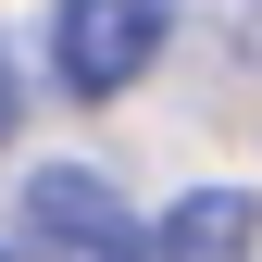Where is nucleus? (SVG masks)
<instances>
[{
	"label": "nucleus",
	"instance_id": "nucleus-1",
	"mask_svg": "<svg viewBox=\"0 0 262 262\" xmlns=\"http://www.w3.org/2000/svg\"><path fill=\"white\" fill-rule=\"evenodd\" d=\"M25 225H38V250H50V262H150V225L125 212L100 175H75V162L25 175Z\"/></svg>",
	"mask_w": 262,
	"mask_h": 262
},
{
	"label": "nucleus",
	"instance_id": "nucleus-2",
	"mask_svg": "<svg viewBox=\"0 0 262 262\" xmlns=\"http://www.w3.org/2000/svg\"><path fill=\"white\" fill-rule=\"evenodd\" d=\"M50 50H62V88L113 100V88L162 50V0H62V13H50Z\"/></svg>",
	"mask_w": 262,
	"mask_h": 262
},
{
	"label": "nucleus",
	"instance_id": "nucleus-3",
	"mask_svg": "<svg viewBox=\"0 0 262 262\" xmlns=\"http://www.w3.org/2000/svg\"><path fill=\"white\" fill-rule=\"evenodd\" d=\"M250 250H262V200L250 187H187L150 225V262H250Z\"/></svg>",
	"mask_w": 262,
	"mask_h": 262
},
{
	"label": "nucleus",
	"instance_id": "nucleus-4",
	"mask_svg": "<svg viewBox=\"0 0 262 262\" xmlns=\"http://www.w3.org/2000/svg\"><path fill=\"white\" fill-rule=\"evenodd\" d=\"M25 125V88H13V50H0V138Z\"/></svg>",
	"mask_w": 262,
	"mask_h": 262
}]
</instances>
